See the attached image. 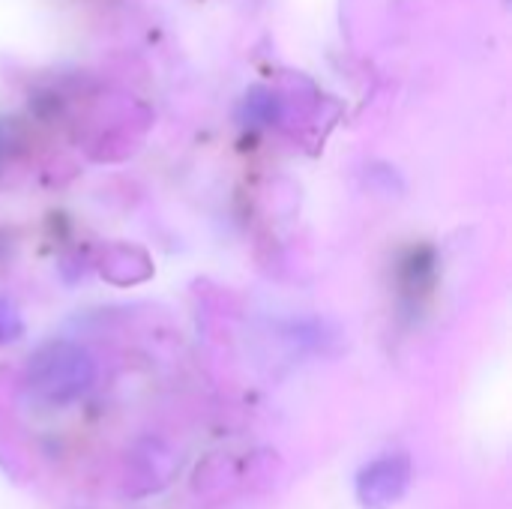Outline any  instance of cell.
Masks as SVG:
<instances>
[{
	"label": "cell",
	"instance_id": "obj_1",
	"mask_svg": "<svg viewBox=\"0 0 512 509\" xmlns=\"http://www.w3.org/2000/svg\"><path fill=\"white\" fill-rule=\"evenodd\" d=\"M408 489V462L405 459H381L369 465L357 480V495L369 509H387Z\"/></svg>",
	"mask_w": 512,
	"mask_h": 509
}]
</instances>
